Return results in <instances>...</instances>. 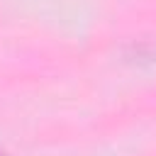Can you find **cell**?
I'll list each match as a JSON object with an SVG mask.
<instances>
[{"label": "cell", "instance_id": "1", "mask_svg": "<svg viewBox=\"0 0 156 156\" xmlns=\"http://www.w3.org/2000/svg\"><path fill=\"white\" fill-rule=\"evenodd\" d=\"M0 156H10V154H5V151H0Z\"/></svg>", "mask_w": 156, "mask_h": 156}]
</instances>
